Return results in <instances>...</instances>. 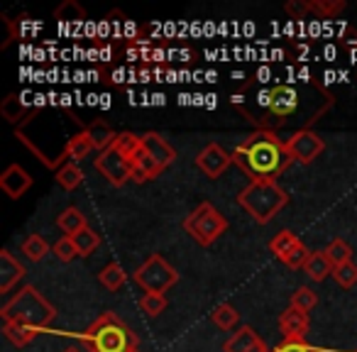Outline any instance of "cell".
Instances as JSON below:
<instances>
[{
	"label": "cell",
	"instance_id": "obj_1",
	"mask_svg": "<svg viewBox=\"0 0 357 352\" xmlns=\"http://www.w3.org/2000/svg\"><path fill=\"white\" fill-rule=\"evenodd\" d=\"M233 162L250 176V181H277L294 164L287 139L274 130H255L233 149Z\"/></svg>",
	"mask_w": 357,
	"mask_h": 352
},
{
	"label": "cell",
	"instance_id": "obj_2",
	"mask_svg": "<svg viewBox=\"0 0 357 352\" xmlns=\"http://www.w3.org/2000/svg\"><path fill=\"white\" fill-rule=\"evenodd\" d=\"M0 318L3 323H10V326H22L27 330H50L52 321L56 318V308L37 291L35 286H22L10 301L3 303L0 308Z\"/></svg>",
	"mask_w": 357,
	"mask_h": 352
},
{
	"label": "cell",
	"instance_id": "obj_3",
	"mask_svg": "<svg viewBox=\"0 0 357 352\" xmlns=\"http://www.w3.org/2000/svg\"><path fill=\"white\" fill-rule=\"evenodd\" d=\"M84 345L89 352H135L139 337L118 313L108 311L86 328Z\"/></svg>",
	"mask_w": 357,
	"mask_h": 352
},
{
	"label": "cell",
	"instance_id": "obj_4",
	"mask_svg": "<svg viewBox=\"0 0 357 352\" xmlns=\"http://www.w3.org/2000/svg\"><path fill=\"white\" fill-rule=\"evenodd\" d=\"M238 204L248 211L255 223L267 225L289 204V194L277 181H250L238 194Z\"/></svg>",
	"mask_w": 357,
	"mask_h": 352
},
{
	"label": "cell",
	"instance_id": "obj_5",
	"mask_svg": "<svg viewBox=\"0 0 357 352\" xmlns=\"http://www.w3.org/2000/svg\"><path fill=\"white\" fill-rule=\"evenodd\" d=\"M184 230L201 245V247H208V245H213L215 240L228 230V220H225V215L220 213L213 204L204 201L201 206H196L194 213L186 215Z\"/></svg>",
	"mask_w": 357,
	"mask_h": 352
},
{
	"label": "cell",
	"instance_id": "obj_6",
	"mask_svg": "<svg viewBox=\"0 0 357 352\" xmlns=\"http://www.w3.org/2000/svg\"><path fill=\"white\" fill-rule=\"evenodd\" d=\"M132 282L144 289V293H164L178 282V272L162 257V254H149L142 267L132 274Z\"/></svg>",
	"mask_w": 357,
	"mask_h": 352
},
{
	"label": "cell",
	"instance_id": "obj_7",
	"mask_svg": "<svg viewBox=\"0 0 357 352\" xmlns=\"http://www.w3.org/2000/svg\"><path fill=\"white\" fill-rule=\"evenodd\" d=\"M93 167L100 176H105V181H108L110 186H118L120 189V186H125L128 181H132V162H130L125 154H120L115 147H108V149H103V152H98Z\"/></svg>",
	"mask_w": 357,
	"mask_h": 352
},
{
	"label": "cell",
	"instance_id": "obj_8",
	"mask_svg": "<svg viewBox=\"0 0 357 352\" xmlns=\"http://www.w3.org/2000/svg\"><path fill=\"white\" fill-rule=\"evenodd\" d=\"M287 149H289V154H291L294 162L311 164L313 159L323 154L326 142H323V137L318 132H313V130H308V128H301L287 139Z\"/></svg>",
	"mask_w": 357,
	"mask_h": 352
},
{
	"label": "cell",
	"instance_id": "obj_9",
	"mask_svg": "<svg viewBox=\"0 0 357 352\" xmlns=\"http://www.w3.org/2000/svg\"><path fill=\"white\" fill-rule=\"evenodd\" d=\"M259 100L267 105V110L274 115V118H282V120L289 118V115H294L298 108V93H296V89H291V86H274V89L264 91Z\"/></svg>",
	"mask_w": 357,
	"mask_h": 352
},
{
	"label": "cell",
	"instance_id": "obj_10",
	"mask_svg": "<svg viewBox=\"0 0 357 352\" xmlns=\"http://www.w3.org/2000/svg\"><path fill=\"white\" fill-rule=\"evenodd\" d=\"M230 164H233V152H225L218 142L206 144V147L199 152V157H196V167H199L208 179L223 176L225 169H228Z\"/></svg>",
	"mask_w": 357,
	"mask_h": 352
},
{
	"label": "cell",
	"instance_id": "obj_11",
	"mask_svg": "<svg viewBox=\"0 0 357 352\" xmlns=\"http://www.w3.org/2000/svg\"><path fill=\"white\" fill-rule=\"evenodd\" d=\"M30 189H32V176L20 167V164H10L6 171L0 174V191H3L8 199L17 201Z\"/></svg>",
	"mask_w": 357,
	"mask_h": 352
},
{
	"label": "cell",
	"instance_id": "obj_12",
	"mask_svg": "<svg viewBox=\"0 0 357 352\" xmlns=\"http://www.w3.org/2000/svg\"><path fill=\"white\" fill-rule=\"evenodd\" d=\"M223 350L225 352H269V347L264 345V340L250 326H240L238 330L225 340Z\"/></svg>",
	"mask_w": 357,
	"mask_h": 352
},
{
	"label": "cell",
	"instance_id": "obj_13",
	"mask_svg": "<svg viewBox=\"0 0 357 352\" xmlns=\"http://www.w3.org/2000/svg\"><path fill=\"white\" fill-rule=\"evenodd\" d=\"M25 264L10 254V250H0V293H10V289L25 277Z\"/></svg>",
	"mask_w": 357,
	"mask_h": 352
},
{
	"label": "cell",
	"instance_id": "obj_14",
	"mask_svg": "<svg viewBox=\"0 0 357 352\" xmlns=\"http://www.w3.org/2000/svg\"><path fill=\"white\" fill-rule=\"evenodd\" d=\"M142 147H144V152H147L149 157H152L162 169H167L169 164L176 159V152H174V147L162 137V135H157V132H144L142 135Z\"/></svg>",
	"mask_w": 357,
	"mask_h": 352
},
{
	"label": "cell",
	"instance_id": "obj_15",
	"mask_svg": "<svg viewBox=\"0 0 357 352\" xmlns=\"http://www.w3.org/2000/svg\"><path fill=\"white\" fill-rule=\"evenodd\" d=\"M162 171H164V169L159 167V164L154 162L147 152H144V147L132 157V181H135V184H144V181L157 179Z\"/></svg>",
	"mask_w": 357,
	"mask_h": 352
},
{
	"label": "cell",
	"instance_id": "obj_16",
	"mask_svg": "<svg viewBox=\"0 0 357 352\" xmlns=\"http://www.w3.org/2000/svg\"><path fill=\"white\" fill-rule=\"evenodd\" d=\"M56 225H59V230L66 235V238H74V235H79L81 230L89 228V218H86L79 208L69 206V208H64L59 215H56Z\"/></svg>",
	"mask_w": 357,
	"mask_h": 352
},
{
	"label": "cell",
	"instance_id": "obj_17",
	"mask_svg": "<svg viewBox=\"0 0 357 352\" xmlns=\"http://www.w3.org/2000/svg\"><path fill=\"white\" fill-rule=\"evenodd\" d=\"M279 328L284 335H306L308 330V313L298 311V308L289 306L287 311L279 316Z\"/></svg>",
	"mask_w": 357,
	"mask_h": 352
},
{
	"label": "cell",
	"instance_id": "obj_18",
	"mask_svg": "<svg viewBox=\"0 0 357 352\" xmlns=\"http://www.w3.org/2000/svg\"><path fill=\"white\" fill-rule=\"evenodd\" d=\"M86 132H89L91 142H93V149H98V152L108 149L110 144L115 142V137H118V132H115L105 120H93V123H89L86 125Z\"/></svg>",
	"mask_w": 357,
	"mask_h": 352
},
{
	"label": "cell",
	"instance_id": "obj_19",
	"mask_svg": "<svg viewBox=\"0 0 357 352\" xmlns=\"http://www.w3.org/2000/svg\"><path fill=\"white\" fill-rule=\"evenodd\" d=\"M333 262L328 259L326 250H321V252H311V257H308L306 267H303V272H306L308 279H313V282H323V279H328L333 274Z\"/></svg>",
	"mask_w": 357,
	"mask_h": 352
},
{
	"label": "cell",
	"instance_id": "obj_20",
	"mask_svg": "<svg viewBox=\"0 0 357 352\" xmlns=\"http://www.w3.org/2000/svg\"><path fill=\"white\" fill-rule=\"evenodd\" d=\"M91 152H93V142H91L86 130H79V132L71 135L69 142H66V149H64L66 159H71V162H81V159H86Z\"/></svg>",
	"mask_w": 357,
	"mask_h": 352
},
{
	"label": "cell",
	"instance_id": "obj_21",
	"mask_svg": "<svg viewBox=\"0 0 357 352\" xmlns=\"http://www.w3.org/2000/svg\"><path fill=\"white\" fill-rule=\"evenodd\" d=\"M0 115H3V118H6L10 125H17V123L22 125L32 113L25 108V103L20 100V95L10 93V95H6V98H3V103H0Z\"/></svg>",
	"mask_w": 357,
	"mask_h": 352
},
{
	"label": "cell",
	"instance_id": "obj_22",
	"mask_svg": "<svg viewBox=\"0 0 357 352\" xmlns=\"http://www.w3.org/2000/svg\"><path fill=\"white\" fill-rule=\"evenodd\" d=\"M98 282L103 284L108 291H118V289H123L125 282H128V274H125V269L120 267L118 262H110L98 272Z\"/></svg>",
	"mask_w": 357,
	"mask_h": 352
},
{
	"label": "cell",
	"instance_id": "obj_23",
	"mask_svg": "<svg viewBox=\"0 0 357 352\" xmlns=\"http://www.w3.org/2000/svg\"><path fill=\"white\" fill-rule=\"evenodd\" d=\"M211 321H213L220 330H233L240 323V313H238V308L230 306V303H218V306L211 311Z\"/></svg>",
	"mask_w": 357,
	"mask_h": 352
},
{
	"label": "cell",
	"instance_id": "obj_24",
	"mask_svg": "<svg viewBox=\"0 0 357 352\" xmlns=\"http://www.w3.org/2000/svg\"><path fill=\"white\" fill-rule=\"evenodd\" d=\"M81 181H84V171H81L79 164H74V162H66L64 167L56 171V184H59L64 191L79 189Z\"/></svg>",
	"mask_w": 357,
	"mask_h": 352
},
{
	"label": "cell",
	"instance_id": "obj_25",
	"mask_svg": "<svg viewBox=\"0 0 357 352\" xmlns=\"http://www.w3.org/2000/svg\"><path fill=\"white\" fill-rule=\"evenodd\" d=\"M22 254H25L30 262H42V259L50 254V245L42 235H30V238L22 243Z\"/></svg>",
	"mask_w": 357,
	"mask_h": 352
},
{
	"label": "cell",
	"instance_id": "obj_26",
	"mask_svg": "<svg viewBox=\"0 0 357 352\" xmlns=\"http://www.w3.org/2000/svg\"><path fill=\"white\" fill-rule=\"evenodd\" d=\"M110 147H115L120 154H125V157L132 162L135 154L142 149V137H137L135 132H118V137H115V142L110 144Z\"/></svg>",
	"mask_w": 357,
	"mask_h": 352
},
{
	"label": "cell",
	"instance_id": "obj_27",
	"mask_svg": "<svg viewBox=\"0 0 357 352\" xmlns=\"http://www.w3.org/2000/svg\"><path fill=\"white\" fill-rule=\"evenodd\" d=\"M326 254H328V259L333 262V267H340V264L352 262V247L340 238H335V240H331V243H328Z\"/></svg>",
	"mask_w": 357,
	"mask_h": 352
},
{
	"label": "cell",
	"instance_id": "obj_28",
	"mask_svg": "<svg viewBox=\"0 0 357 352\" xmlns=\"http://www.w3.org/2000/svg\"><path fill=\"white\" fill-rule=\"evenodd\" d=\"M71 240H74L76 250H79V257H89V254L96 252V250H98V245H100V235L96 233L93 228L81 230V233L74 235Z\"/></svg>",
	"mask_w": 357,
	"mask_h": 352
},
{
	"label": "cell",
	"instance_id": "obj_29",
	"mask_svg": "<svg viewBox=\"0 0 357 352\" xmlns=\"http://www.w3.org/2000/svg\"><path fill=\"white\" fill-rule=\"evenodd\" d=\"M269 352H321L306 342V335H284V340L279 345H274V350Z\"/></svg>",
	"mask_w": 357,
	"mask_h": 352
},
{
	"label": "cell",
	"instance_id": "obj_30",
	"mask_svg": "<svg viewBox=\"0 0 357 352\" xmlns=\"http://www.w3.org/2000/svg\"><path fill=\"white\" fill-rule=\"evenodd\" d=\"M296 243H301V240H298L296 235L291 233V230H279V233L274 235L272 240H269V252H272L274 257L279 259L284 252H289V250H291Z\"/></svg>",
	"mask_w": 357,
	"mask_h": 352
},
{
	"label": "cell",
	"instance_id": "obj_31",
	"mask_svg": "<svg viewBox=\"0 0 357 352\" xmlns=\"http://www.w3.org/2000/svg\"><path fill=\"white\" fill-rule=\"evenodd\" d=\"M308 257H311V250H308L303 243H296L291 250H289V252H284L279 259H282L289 269H303V267H306V262H308Z\"/></svg>",
	"mask_w": 357,
	"mask_h": 352
},
{
	"label": "cell",
	"instance_id": "obj_32",
	"mask_svg": "<svg viewBox=\"0 0 357 352\" xmlns=\"http://www.w3.org/2000/svg\"><path fill=\"white\" fill-rule=\"evenodd\" d=\"M3 335H6L15 347H25V345H30V342L35 340L37 332L27 330V328H22V326H10V323H3Z\"/></svg>",
	"mask_w": 357,
	"mask_h": 352
},
{
	"label": "cell",
	"instance_id": "obj_33",
	"mask_svg": "<svg viewBox=\"0 0 357 352\" xmlns=\"http://www.w3.org/2000/svg\"><path fill=\"white\" fill-rule=\"evenodd\" d=\"M308 6L318 17H335L345 10V0H308Z\"/></svg>",
	"mask_w": 357,
	"mask_h": 352
},
{
	"label": "cell",
	"instance_id": "obj_34",
	"mask_svg": "<svg viewBox=\"0 0 357 352\" xmlns=\"http://www.w3.org/2000/svg\"><path fill=\"white\" fill-rule=\"evenodd\" d=\"M316 303H318L316 291H313V289H308V286H298L296 291L291 293V306L298 308V311H303V313L313 311V308H316Z\"/></svg>",
	"mask_w": 357,
	"mask_h": 352
},
{
	"label": "cell",
	"instance_id": "obj_35",
	"mask_svg": "<svg viewBox=\"0 0 357 352\" xmlns=\"http://www.w3.org/2000/svg\"><path fill=\"white\" fill-rule=\"evenodd\" d=\"M139 308H142V313H147L149 318H157L159 313L167 311V298H164V293H144V296L139 298Z\"/></svg>",
	"mask_w": 357,
	"mask_h": 352
},
{
	"label": "cell",
	"instance_id": "obj_36",
	"mask_svg": "<svg viewBox=\"0 0 357 352\" xmlns=\"http://www.w3.org/2000/svg\"><path fill=\"white\" fill-rule=\"evenodd\" d=\"M333 279H335L342 289H352L357 284V264L347 262V264L335 267V269H333Z\"/></svg>",
	"mask_w": 357,
	"mask_h": 352
},
{
	"label": "cell",
	"instance_id": "obj_37",
	"mask_svg": "<svg viewBox=\"0 0 357 352\" xmlns=\"http://www.w3.org/2000/svg\"><path fill=\"white\" fill-rule=\"evenodd\" d=\"M52 252L56 254V259L59 262H71L74 257H79V250H76V245H74V240L71 238H59L54 245H52Z\"/></svg>",
	"mask_w": 357,
	"mask_h": 352
},
{
	"label": "cell",
	"instance_id": "obj_38",
	"mask_svg": "<svg viewBox=\"0 0 357 352\" xmlns=\"http://www.w3.org/2000/svg\"><path fill=\"white\" fill-rule=\"evenodd\" d=\"M284 13H287L291 20H303V17L311 13V6H308V0H289L287 6H284Z\"/></svg>",
	"mask_w": 357,
	"mask_h": 352
},
{
	"label": "cell",
	"instance_id": "obj_39",
	"mask_svg": "<svg viewBox=\"0 0 357 352\" xmlns=\"http://www.w3.org/2000/svg\"><path fill=\"white\" fill-rule=\"evenodd\" d=\"M64 352H81V350H79V347H66Z\"/></svg>",
	"mask_w": 357,
	"mask_h": 352
},
{
	"label": "cell",
	"instance_id": "obj_40",
	"mask_svg": "<svg viewBox=\"0 0 357 352\" xmlns=\"http://www.w3.org/2000/svg\"><path fill=\"white\" fill-rule=\"evenodd\" d=\"M135 352H139V350H135Z\"/></svg>",
	"mask_w": 357,
	"mask_h": 352
}]
</instances>
